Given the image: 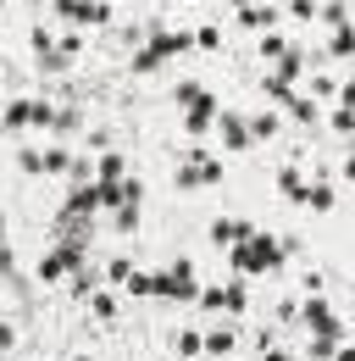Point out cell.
Here are the masks:
<instances>
[{
    "label": "cell",
    "mask_w": 355,
    "mask_h": 361,
    "mask_svg": "<svg viewBox=\"0 0 355 361\" xmlns=\"http://www.w3.org/2000/svg\"><path fill=\"white\" fill-rule=\"evenodd\" d=\"M283 267V245L266 239V233H250L244 245H233V272L244 278H261V272H278Z\"/></svg>",
    "instance_id": "cell-1"
},
{
    "label": "cell",
    "mask_w": 355,
    "mask_h": 361,
    "mask_svg": "<svg viewBox=\"0 0 355 361\" xmlns=\"http://www.w3.org/2000/svg\"><path fill=\"white\" fill-rule=\"evenodd\" d=\"M189 45H194L189 34H156L150 45H144V50H139V56H133V73H156L161 61H173V56H183V50H189Z\"/></svg>",
    "instance_id": "cell-2"
},
{
    "label": "cell",
    "mask_w": 355,
    "mask_h": 361,
    "mask_svg": "<svg viewBox=\"0 0 355 361\" xmlns=\"http://www.w3.org/2000/svg\"><path fill=\"white\" fill-rule=\"evenodd\" d=\"M156 295H161V300H194V295H200L194 262H173L167 272H156Z\"/></svg>",
    "instance_id": "cell-3"
},
{
    "label": "cell",
    "mask_w": 355,
    "mask_h": 361,
    "mask_svg": "<svg viewBox=\"0 0 355 361\" xmlns=\"http://www.w3.org/2000/svg\"><path fill=\"white\" fill-rule=\"evenodd\" d=\"M73 267H84V245H61V239H56V245H50V250L39 256V278H44V283L67 278Z\"/></svg>",
    "instance_id": "cell-4"
},
{
    "label": "cell",
    "mask_w": 355,
    "mask_h": 361,
    "mask_svg": "<svg viewBox=\"0 0 355 361\" xmlns=\"http://www.w3.org/2000/svg\"><path fill=\"white\" fill-rule=\"evenodd\" d=\"M56 17H67V23H111V6L106 0H56Z\"/></svg>",
    "instance_id": "cell-5"
},
{
    "label": "cell",
    "mask_w": 355,
    "mask_h": 361,
    "mask_svg": "<svg viewBox=\"0 0 355 361\" xmlns=\"http://www.w3.org/2000/svg\"><path fill=\"white\" fill-rule=\"evenodd\" d=\"M306 322H311V339H344V322L333 317V306H328L322 295L306 306Z\"/></svg>",
    "instance_id": "cell-6"
},
{
    "label": "cell",
    "mask_w": 355,
    "mask_h": 361,
    "mask_svg": "<svg viewBox=\"0 0 355 361\" xmlns=\"http://www.w3.org/2000/svg\"><path fill=\"white\" fill-rule=\"evenodd\" d=\"M222 167L211 161V156H189L183 167H178V189H206V183H217Z\"/></svg>",
    "instance_id": "cell-7"
},
{
    "label": "cell",
    "mask_w": 355,
    "mask_h": 361,
    "mask_svg": "<svg viewBox=\"0 0 355 361\" xmlns=\"http://www.w3.org/2000/svg\"><path fill=\"white\" fill-rule=\"evenodd\" d=\"M211 117H222V106H217V94H194V100H189V117H183V128H189V134H206V128H211Z\"/></svg>",
    "instance_id": "cell-8"
},
{
    "label": "cell",
    "mask_w": 355,
    "mask_h": 361,
    "mask_svg": "<svg viewBox=\"0 0 355 361\" xmlns=\"http://www.w3.org/2000/svg\"><path fill=\"white\" fill-rule=\"evenodd\" d=\"M217 134H222V145H228V150H244V145H250V123H244V117H233V111H222L217 117Z\"/></svg>",
    "instance_id": "cell-9"
},
{
    "label": "cell",
    "mask_w": 355,
    "mask_h": 361,
    "mask_svg": "<svg viewBox=\"0 0 355 361\" xmlns=\"http://www.w3.org/2000/svg\"><path fill=\"white\" fill-rule=\"evenodd\" d=\"M250 233H256V228H250V223H239V217H222V223L211 228V239H217V245H244Z\"/></svg>",
    "instance_id": "cell-10"
},
{
    "label": "cell",
    "mask_w": 355,
    "mask_h": 361,
    "mask_svg": "<svg viewBox=\"0 0 355 361\" xmlns=\"http://www.w3.org/2000/svg\"><path fill=\"white\" fill-rule=\"evenodd\" d=\"M6 128H34V100H11L6 106Z\"/></svg>",
    "instance_id": "cell-11"
},
{
    "label": "cell",
    "mask_w": 355,
    "mask_h": 361,
    "mask_svg": "<svg viewBox=\"0 0 355 361\" xmlns=\"http://www.w3.org/2000/svg\"><path fill=\"white\" fill-rule=\"evenodd\" d=\"M278 189H283V195H289V200H306V189H311V183L300 178V173H294V167H283V173H278Z\"/></svg>",
    "instance_id": "cell-12"
},
{
    "label": "cell",
    "mask_w": 355,
    "mask_h": 361,
    "mask_svg": "<svg viewBox=\"0 0 355 361\" xmlns=\"http://www.w3.org/2000/svg\"><path fill=\"white\" fill-rule=\"evenodd\" d=\"M206 350L211 356H233V328H211L206 334Z\"/></svg>",
    "instance_id": "cell-13"
},
{
    "label": "cell",
    "mask_w": 355,
    "mask_h": 361,
    "mask_svg": "<svg viewBox=\"0 0 355 361\" xmlns=\"http://www.w3.org/2000/svg\"><path fill=\"white\" fill-rule=\"evenodd\" d=\"M328 50H333V56H355V28H350V23H339V34H333V45H328Z\"/></svg>",
    "instance_id": "cell-14"
},
{
    "label": "cell",
    "mask_w": 355,
    "mask_h": 361,
    "mask_svg": "<svg viewBox=\"0 0 355 361\" xmlns=\"http://www.w3.org/2000/svg\"><path fill=\"white\" fill-rule=\"evenodd\" d=\"M306 206H311V212H328V206H333V189H328V183H311V189H306Z\"/></svg>",
    "instance_id": "cell-15"
},
{
    "label": "cell",
    "mask_w": 355,
    "mask_h": 361,
    "mask_svg": "<svg viewBox=\"0 0 355 361\" xmlns=\"http://www.w3.org/2000/svg\"><path fill=\"white\" fill-rule=\"evenodd\" d=\"M272 17H278V11H272V6H244V23H250V28H266V23H272Z\"/></svg>",
    "instance_id": "cell-16"
},
{
    "label": "cell",
    "mask_w": 355,
    "mask_h": 361,
    "mask_svg": "<svg viewBox=\"0 0 355 361\" xmlns=\"http://www.w3.org/2000/svg\"><path fill=\"white\" fill-rule=\"evenodd\" d=\"M250 134H256V139H272V134H278V111H266V117H256V123H250Z\"/></svg>",
    "instance_id": "cell-17"
},
{
    "label": "cell",
    "mask_w": 355,
    "mask_h": 361,
    "mask_svg": "<svg viewBox=\"0 0 355 361\" xmlns=\"http://www.w3.org/2000/svg\"><path fill=\"white\" fill-rule=\"evenodd\" d=\"M250 306V295H244V283H228V317L233 312H244Z\"/></svg>",
    "instance_id": "cell-18"
},
{
    "label": "cell",
    "mask_w": 355,
    "mask_h": 361,
    "mask_svg": "<svg viewBox=\"0 0 355 361\" xmlns=\"http://www.w3.org/2000/svg\"><path fill=\"white\" fill-rule=\"evenodd\" d=\"M306 90H311V100H328V94L339 90V84H333V78H322V73H316V78H311Z\"/></svg>",
    "instance_id": "cell-19"
},
{
    "label": "cell",
    "mask_w": 355,
    "mask_h": 361,
    "mask_svg": "<svg viewBox=\"0 0 355 361\" xmlns=\"http://www.w3.org/2000/svg\"><path fill=\"white\" fill-rule=\"evenodd\" d=\"M289 111H294V123H316V100H311V94H306V100H294Z\"/></svg>",
    "instance_id": "cell-20"
},
{
    "label": "cell",
    "mask_w": 355,
    "mask_h": 361,
    "mask_svg": "<svg viewBox=\"0 0 355 361\" xmlns=\"http://www.w3.org/2000/svg\"><path fill=\"white\" fill-rule=\"evenodd\" d=\"M283 50H289V39H278V34H266V39H261V56H266V61H278Z\"/></svg>",
    "instance_id": "cell-21"
},
{
    "label": "cell",
    "mask_w": 355,
    "mask_h": 361,
    "mask_svg": "<svg viewBox=\"0 0 355 361\" xmlns=\"http://www.w3.org/2000/svg\"><path fill=\"white\" fill-rule=\"evenodd\" d=\"M194 350H206V339L200 334H178V356H194Z\"/></svg>",
    "instance_id": "cell-22"
},
{
    "label": "cell",
    "mask_w": 355,
    "mask_h": 361,
    "mask_svg": "<svg viewBox=\"0 0 355 361\" xmlns=\"http://www.w3.org/2000/svg\"><path fill=\"white\" fill-rule=\"evenodd\" d=\"M117 228L133 233V228H139V206H117Z\"/></svg>",
    "instance_id": "cell-23"
},
{
    "label": "cell",
    "mask_w": 355,
    "mask_h": 361,
    "mask_svg": "<svg viewBox=\"0 0 355 361\" xmlns=\"http://www.w3.org/2000/svg\"><path fill=\"white\" fill-rule=\"evenodd\" d=\"M100 178H123V156H106L100 161Z\"/></svg>",
    "instance_id": "cell-24"
},
{
    "label": "cell",
    "mask_w": 355,
    "mask_h": 361,
    "mask_svg": "<svg viewBox=\"0 0 355 361\" xmlns=\"http://www.w3.org/2000/svg\"><path fill=\"white\" fill-rule=\"evenodd\" d=\"M339 94H344V106H355V84H339Z\"/></svg>",
    "instance_id": "cell-25"
},
{
    "label": "cell",
    "mask_w": 355,
    "mask_h": 361,
    "mask_svg": "<svg viewBox=\"0 0 355 361\" xmlns=\"http://www.w3.org/2000/svg\"><path fill=\"white\" fill-rule=\"evenodd\" d=\"M333 361H355V345H339V356Z\"/></svg>",
    "instance_id": "cell-26"
},
{
    "label": "cell",
    "mask_w": 355,
    "mask_h": 361,
    "mask_svg": "<svg viewBox=\"0 0 355 361\" xmlns=\"http://www.w3.org/2000/svg\"><path fill=\"white\" fill-rule=\"evenodd\" d=\"M266 361H289V356H283V350H272V345H266Z\"/></svg>",
    "instance_id": "cell-27"
},
{
    "label": "cell",
    "mask_w": 355,
    "mask_h": 361,
    "mask_svg": "<svg viewBox=\"0 0 355 361\" xmlns=\"http://www.w3.org/2000/svg\"><path fill=\"white\" fill-rule=\"evenodd\" d=\"M344 178H355V156H350V161H344Z\"/></svg>",
    "instance_id": "cell-28"
},
{
    "label": "cell",
    "mask_w": 355,
    "mask_h": 361,
    "mask_svg": "<svg viewBox=\"0 0 355 361\" xmlns=\"http://www.w3.org/2000/svg\"><path fill=\"white\" fill-rule=\"evenodd\" d=\"M178 361H189V356H178Z\"/></svg>",
    "instance_id": "cell-29"
},
{
    "label": "cell",
    "mask_w": 355,
    "mask_h": 361,
    "mask_svg": "<svg viewBox=\"0 0 355 361\" xmlns=\"http://www.w3.org/2000/svg\"><path fill=\"white\" fill-rule=\"evenodd\" d=\"M78 361H89V356H78Z\"/></svg>",
    "instance_id": "cell-30"
}]
</instances>
